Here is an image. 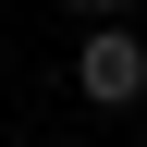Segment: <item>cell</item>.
I'll use <instances>...</instances> for the list:
<instances>
[{"label":"cell","instance_id":"obj_2","mask_svg":"<svg viewBox=\"0 0 147 147\" xmlns=\"http://www.w3.org/2000/svg\"><path fill=\"white\" fill-rule=\"evenodd\" d=\"M74 12H98V25H110V12H123V0H74Z\"/></svg>","mask_w":147,"mask_h":147},{"label":"cell","instance_id":"obj_1","mask_svg":"<svg viewBox=\"0 0 147 147\" xmlns=\"http://www.w3.org/2000/svg\"><path fill=\"white\" fill-rule=\"evenodd\" d=\"M74 86H86L98 110H135V98H147V37L123 25V12H110V25L86 37V49H74Z\"/></svg>","mask_w":147,"mask_h":147}]
</instances>
